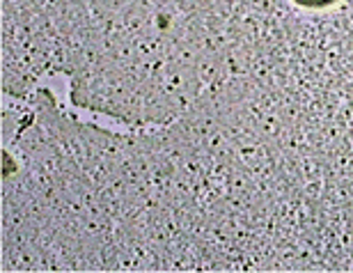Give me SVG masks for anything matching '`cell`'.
<instances>
[{"label":"cell","mask_w":353,"mask_h":273,"mask_svg":"<svg viewBox=\"0 0 353 273\" xmlns=\"http://www.w3.org/2000/svg\"><path fill=\"white\" fill-rule=\"evenodd\" d=\"M303 7H326V5H333L335 0H294Z\"/></svg>","instance_id":"obj_1"}]
</instances>
